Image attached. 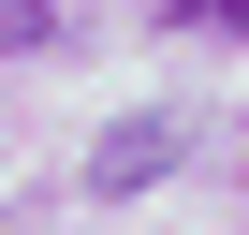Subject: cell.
Segmentation results:
<instances>
[{
	"label": "cell",
	"mask_w": 249,
	"mask_h": 235,
	"mask_svg": "<svg viewBox=\"0 0 249 235\" xmlns=\"http://www.w3.org/2000/svg\"><path fill=\"white\" fill-rule=\"evenodd\" d=\"M176 147H191V133H176V118H147V133H117V147L88 162V191H132V176H161Z\"/></svg>",
	"instance_id": "obj_1"
},
{
	"label": "cell",
	"mask_w": 249,
	"mask_h": 235,
	"mask_svg": "<svg viewBox=\"0 0 249 235\" xmlns=\"http://www.w3.org/2000/svg\"><path fill=\"white\" fill-rule=\"evenodd\" d=\"M30 44H59V0H0V59H30Z\"/></svg>",
	"instance_id": "obj_2"
}]
</instances>
